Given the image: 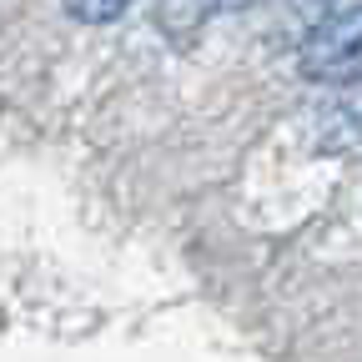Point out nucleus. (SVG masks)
<instances>
[{"instance_id":"obj_1","label":"nucleus","mask_w":362,"mask_h":362,"mask_svg":"<svg viewBox=\"0 0 362 362\" xmlns=\"http://www.w3.org/2000/svg\"><path fill=\"white\" fill-rule=\"evenodd\" d=\"M297 71L307 81H352L362 76V6L327 16L312 35H302Z\"/></svg>"},{"instance_id":"obj_2","label":"nucleus","mask_w":362,"mask_h":362,"mask_svg":"<svg viewBox=\"0 0 362 362\" xmlns=\"http://www.w3.org/2000/svg\"><path fill=\"white\" fill-rule=\"evenodd\" d=\"M262 0H156V30L176 45H187L206 30L211 16H226V11H252Z\"/></svg>"},{"instance_id":"obj_3","label":"nucleus","mask_w":362,"mask_h":362,"mask_svg":"<svg viewBox=\"0 0 362 362\" xmlns=\"http://www.w3.org/2000/svg\"><path fill=\"white\" fill-rule=\"evenodd\" d=\"M332 146H342V151H362V76H352L347 86H342V96H337V106H332Z\"/></svg>"},{"instance_id":"obj_4","label":"nucleus","mask_w":362,"mask_h":362,"mask_svg":"<svg viewBox=\"0 0 362 362\" xmlns=\"http://www.w3.org/2000/svg\"><path fill=\"white\" fill-rule=\"evenodd\" d=\"M61 6L81 25H111V21H121L131 11V0H61Z\"/></svg>"}]
</instances>
